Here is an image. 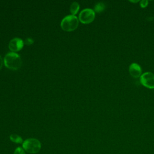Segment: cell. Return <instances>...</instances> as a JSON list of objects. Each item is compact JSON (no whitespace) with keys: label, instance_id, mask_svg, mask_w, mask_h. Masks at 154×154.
<instances>
[{"label":"cell","instance_id":"obj_1","mask_svg":"<svg viewBox=\"0 0 154 154\" xmlns=\"http://www.w3.org/2000/svg\"><path fill=\"white\" fill-rule=\"evenodd\" d=\"M5 66L11 70H17L22 65V60L20 56L15 52H9L4 57Z\"/></svg>","mask_w":154,"mask_h":154},{"label":"cell","instance_id":"obj_2","mask_svg":"<svg viewBox=\"0 0 154 154\" xmlns=\"http://www.w3.org/2000/svg\"><path fill=\"white\" fill-rule=\"evenodd\" d=\"M78 23L79 19L76 16L69 15L64 17L61 20V27L66 31H72L77 28Z\"/></svg>","mask_w":154,"mask_h":154},{"label":"cell","instance_id":"obj_3","mask_svg":"<svg viewBox=\"0 0 154 154\" xmlns=\"http://www.w3.org/2000/svg\"><path fill=\"white\" fill-rule=\"evenodd\" d=\"M41 143L36 138H28L22 143L24 150L29 153H38L41 149Z\"/></svg>","mask_w":154,"mask_h":154},{"label":"cell","instance_id":"obj_4","mask_svg":"<svg viewBox=\"0 0 154 154\" xmlns=\"http://www.w3.org/2000/svg\"><path fill=\"white\" fill-rule=\"evenodd\" d=\"M95 18V12L91 8H85L82 10L79 14V21L84 24L92 22Z\"/></svg>","mask_w":154,"mask_h":154},{"label":"cell","instance_id":"obj_5","mask_svg":"<svg viewBox=\"0 0 154 154\" xmlns=\"http://www.w3.org/2000/svg\"><path fill=\"white\" fill-rule=\"evenodd\" d=\"M141 84L146 88H154V74L150 72L143 73L140 76Z\"/></svg>","mask_w":154,"mask_h":154},{"label":"cell","instance_id":"obj_6","mask_svg":"<svg viewBox=\"0 0 154 154\" xmlns=\"http://www.w3.org/2000/svg\"><path fill=\"white\" fill-rule=\"evenodd\" d=\"M23 45L24 42L22 39L20 38H14L10 40L8 48L13 52H14L22 49Z\"/></svg>","mask_w":154,"mask_h":154},{"label":"cell","instance_id":"obj_7","mask_svg":"<svg viewBox=\"0 0 154 154\" xmlns=\"http://www.w3.org/2000/svg\"><path fill=\"white\" fill-rule=\"evenodd\" d=\"M129 74L135 78H137L140 77L142 73V70L139 64L137 63H132L129 67Z\"/></svg>","mask_w":154,"mask_h":154},{"label":"cell","instance_id":"obj_8","mask_svg":"<svg viewBox=\"0 0 154 154\" xmlns=\"http://www.w3.org/2000/svg\"><path fill=\"white\" fill-rule=\"evenodd\" d=\"M79 9V5L76 2H73L71 4L70 7V11L71 13L72 14V15H74V16L78 12Z\"/></svg>","mask_w":154,"mask_h":154},{"label":"cell","instance_id":"obj_9","mask_svg":"<svg viewBox=\"0 0 154 154\" xmlns=\"http://www.w3.org/2000/svg\"><path fill=\"white\" fill-rule=\"evenodd\" d=\"M10 139L11 141L15 143H22L23 142L22 138L18 135L13 134L10 136Z\"/></svg>","mask_w":154,"mask_h":154},{"label":"cell","instance_id":"obj_10","mask_svg":"<svg viewBox=\"0 0 154 154\" xmlns=\"http://www.w3.org/2000/svg\"><path fill=\"white\" fill-rule=\"evenodd\" d=\"M105 6L104 4H103L102 2H99L97 4H96V5L94 7V10H95V11L99 13V12L102 11L105 9Z\"/></svg>","mask_w":154,"mask_h":154},{"label":"cell","instance_id":"obj_11","mask_svg":"<svg viewBox=\"0 0 154 154\" xmlns=\"http://www.w3.org/2000/svg\"><path fill=\"white\" fill-rule=\"evenodd\" d=\"M14 154H25V152L23 148L20 147H18L15 149L14 152Z\"/></svg>","mask_w":154,"mask_h":154},{"label":"cell","instance_id":"obj_12","mask_svg":"<svg viewBox=\"0 0 154 154\" xmlns=\"http://www.w3.org/2000/svg\"><path fill=\"white\" fill-rule=\"evenodd\" d=\"M140 6L142 7V8H144L146 7L148 5V1L147 0H142L140 2Z\"/></svg>","mask_w":154,"mask_h":154},{"label":"cell","instance_id":"obj_13","mask_svg":"<svg viewBox=\"0 0 154 154\" xmlns=\"http://www.w3.org/2000/svg\"><path fill=\"white\" fill-rule=\"evenodd\" d=\"M26 42L28 44H32V43H33V40H32L31 38H27V39L26 40Z\"/></svg>","mask_w":154,"mask_h":154},{"label":"cell","instance_id":"obj_14","mask_svg":"<svg viewBox=\"0 0 154 154\" xmlns=\"http://www.w3.org/2000/svg\"><path fill=\"white\" fill-rule=\"evenodd\" d=\"M2 64H3V60H2V57H1V55H0V69L2 68Z\"/></svg>","mask_w":154,"mask_h":154}]
</instances>
